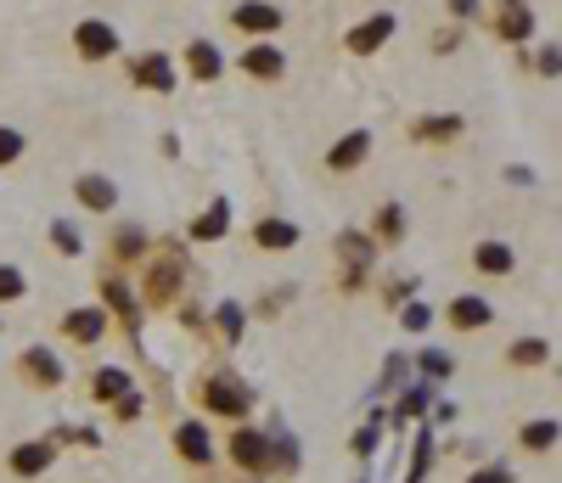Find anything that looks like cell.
<instances>
[{
	"mask_svg": "<svg viewBox=\"0 0 562 483\" xmlns=\"http://www.w3.org/2000/svg\"><path fill=\"white\" fill-rule=\"evenodd\" d=\"M225 456L237 461L248 478H264V472H271V438H264L259 428H248V422H237L230 438H225Z\"/></svg>",
	"mask_w": 562,
	"mask_h": 483,
	"instance_id": "1",
	"label": "cell"
},
{
	"mask_svg": "<svg viewBox=\"0 0 562 483\" xmlns=\"http://www.w3.org/2000/svg\"><path fill=\"white\" fill-rule=\"evenodd\" d=\"M141 287H147V304H175V293H180V247H170L163 259H152L147 265V276H141Z\"/></svg>",
	"mask_w": 562,
	"mask_h": 483,
	"instance_id": "2",
	"label": "cell"
},
{
	"mask_svg": "<svg viewBox=\"0 0 562 483\" xmlns=\"http://www.w3.org/2000/svg\"><path fill=\"white\" fill-rule=\"evenodd\" d=\"M197 399H203L209 410H220V416H230V422H242V416H248V389H242V382H230V377H209L203 382V389H197Z\"/></svg>",
	"mask_w": 562,
	"mask_h": 483,
	"instance_id": "3",
	"label": "cell"
},
{
	"mask_svg": "<svg viewBox=\"0 0 562 483\" xmlns=\"http://www.w3.org/2000/svg\"><path fill=\"white\" fill-rule=\"evenodd\" d=\"M129 85L136 90H175V62L163 51H147V56L129 62Z\"/></svg>",
	"mask_w": 562,
	"mask_h": 483,
	"instance_id": "4",
	"label": "cell"
},
{
	"mask_svg": "<svg viewBox=\"0 0 562 483\" xmlns=\"http://www.w3.org/2000/svg\"><path fill=\"white\" fill-rule=\"evenodd\" d=\"M287 17L282 7H271V0H242L237 12H230V28H242V35H276Z\"/></svg>",
	"mask_w": 562,
	"mask_h": 483,
	"instance_id": "5",
	"label": "cell"
},
{
	"mask_svg": "<svg viewBox=\"0 0 562 483\" xmlns=\"http://www.w3.org/2000/svg\"><path fill=\"white\" fill-rule=\"evenodd\" d=\"M74 51L85 56V62H108L113 51H118V35L102 23V17H90V23H79L74 28Z\"/></svg>",
	"mask_w": 562,
	"mask_h": 483,
	"instance_id": "6",
	"label": "cell"
},
{
	"mask_svg": "<svg viewBox=\"0 0 562 483\" xmlns=\"http://www.w3.org/2000/svg\"><path fill=\"white\" fill-rule=\"evenodd\" d=\"M17 377L28 382V389H57L62 366H57L51 348H23V354H17Z\"/></svg>",
	"mask_w": 562,
	"mask_h": 483,
	"instance_id": "7",
	"label": "cell"
},
{
	"mask_svg": "<svg viewBox=\"0 0 562 483\" xmlns=\"http://www.w3.org/2000/svg\"><path fill=\"white\" fill-rule=\"evenodd\" d=\"M51 461H57V449L46 438H28V444H17L12 456H7L12 478H40V472H51Z\"/></svg>",
	"mask_w": 562,
	"mask_h": 483,
	"instance_id": "8",
	"label": "cell"
},
{
	"mask_svg": "<svg viewBox=\"0 0 562 483\" xmlns=\"http://www.w3.org/2000/svg\"><path fill=\"white\" fill-rule=\"evenodd\" d=\"M388 35H394V12H377V17H366V23H354L349 35H344V46H349L354 56H372Z\"/></svg>",
	"mask_w": 562,
	"mask_h": 483,
	"instance_id": "9",
	"label": "cell"
},
{
	"mask_svg": "<svg viewBox=\"0 0 562 483\" xmlns=\"http://www.w3.org/2000/svg\"><path fill=\"white\" fill-rule=\"evenodd\" d=\"M237 68H242L248 79H282V74H287V56H282L276 46L259 40V46H248V51L237 56Z\"/></svg>",
	"mask_w": 562,
	"mask_h": 483,
	"instance_id": "10",
	"label": "cell"
},
{
	"mask_svg": "<svg viewBox=\"0 0 562 483\" xmlns=\"http://www.w3.org/2000/svg\"><path fill=\"white\" fill-rule=\"evenodd\" d=\"M74 198H79V208H90V214H113L118 186H113L108 175H79V180H74Z\"/></svg>",
	"mask_w": 562,
	"mask_h": 483,
	"instance_id": "11",
	"label": "cell"
},
{
	"mask_svg": "<svg viewBox=\"0 0 562 483\" xmlns=\"http://www.w3.org/2000/svg\"><path fill=\"white\" fill-rule=\"evenodd\" d=\"M445 320H450V332H484L489 320H495V309L484 304V298H450V309H445Z\"/></svg>",
	"mask_w": 562,
	"mask_h": 483,
	"instance_id": "12",
	"label": "cell"
},
{
	"mask_svg": "<svg viewBox=\"0 0 562 483\" xmlns=\"http://www.w3.org/2000/svg\"><path fill=\"white\" fill-rule=\"evenodd\" d=\"M366 152H372V136H366V130H349L333 152H326V169H333V175H349V169L366 164Z\"/></svg>",
	"mask_w": 562,
	"mask_h": 483,
	"instance_id": "13",
	"label": "cell"
},
{
	"mask_svg": "<svg viewBox=\"0 0 562 483\" xmlns=\"http://www.w3.org/2000/svg\"><path fill=\"white\" fill-rule=\"evenodd\" d=\"M102 332H108L102 309H68V315H62V338H68V343H102Z\"/></svg>",
	"mask_w": 562,
	"mask_h": 483,
	"instance_id": "14",
	"label": "cell"
},
{
	"mask_svg": "<svg viewBox=\"0 0 562 483\" xmlns=\"http://www.w3.org/2000/svg\"><path fill=\"white\" fill-rule=\"evenodd\" d=\"M175 449H180L191 467H209V461H214V444H209V428H203V422H180V428H175Z\"/></svg>",
	"mask_w": 562,
	"mask_h": 483,
	"instance_id": "15",
	"label": "cell"
},
{
	"mask_svg": "<svg viewBox=\"0 0 562 483\" xmlns=\"http://www.w3.org/2000/svg\"><path fill=\"white\" fill-rule=\"evenodd\" d=\"M253 247H264V253L299 247V225H287V219H259V225H253Z\"/></svg>",
	"mask_w": 562,
	"mask_h": 483,
	"instance_id": "16",
	"label": "cell"
},
{
	"mask_svg": "<svg viewBox=\"0 0 562 483\" xmlns=\"http://www.w3.org/2000/svg\"><path fill=\"white\" fill-rule=\"evenodd\" d=\"M186 74L209 85V79H220V74H225V56H220L209 40H191V46H186Z\"/></svg>",
	"mask_w": 562,
	"mask_h": 483,
	"instance_id": "17",
	"label": "cell"
},
{
	"mask_svg": "<svg viewBox=\"0 0 562 483\" xmlns=\"http://www.w3.org/2000/svg\"><path fill=\"white\" fill-rule=\"evenodd\" d=\"M495 35L501 40H528L535 35V17H528L523 0H501V17H495Z\"/></svg>",
	"mask_w": 562,
	"mask_h": 483,
	"instance_id": "18",
	"label": "cell"
},
{
	"mask_svg": "<svg viewBox=\"0 0 562 483\" xmlns=\"http://www.w3.org/2000/svg\"><path fill=\"white\" fill-rule=\"evenodd\" d=\"M102 298H108V304L124 315V332L136 338V332H141V309H136V298H129V287H124L118 276H108V281H102Z\"/></svg>",
	"mask_w": 562,
	"mask_h": 483,
	"instance_id": "19",
	"label": "cell"
},
{
	"mask_svg": "<svg viewBox=\"0 0 562 483\" xmlns=\"http://www.w3.org/2000/svg\"><path fill=\"white\" fill-rule=\"evenodd\" d=\"M473 265H478V276H507L517 259H512L507 242H478V247H473Z\"/></svg>",
	"mask_w": 562,
	"mask_h": 483,
	"instance_id": "20",
	"label": "cell"
},
{
	"mask_svg": "<svg viewBox=\"0 0 562 483\" xmlns=\"http://www.w3.org/2000/svg\"><path fill=\"white\" fill-rule=\"evenodd\" d=\"M118 394H129V377H124L118 366H102V371L90 377V399H96V405H113Z\"/></svg>",
	"mask_w": 562,
	"mask_h": 483,
	"instance_id": "21",
	"label": "cell"
},
{
	"mask_svg": "<svg viewBox=\"0 0 562 483\" xmlns=\"http://www.w3.org/2000/svg\"><path fill=\"white\" fill-rule=\"evenodd\" d=\"M372 247H377V242H372L366 231H344V237H338V253H344L349 270H366V265H372Z\"/></svg>",
	"mask_w": 562,
	"mask_h": 483,
	"instance_id": "22",
	"label": "cell"
},
{
	"mask_svg": "<svg viewBox=\"0 0 562 483\" xmlns=\"http://www.w3.org/2000/svg\"><path fill=\"white\" fill-rule=\"evenodd\" d=\"M225 231H230V203L220 198V203H214L203 219L191 225V242H214V237H225Z\"/></svg>",
	"mask_w": 562,
	"mask_h": 483,
	"instance_id": "23",
	"label": "cell"
},
{
	"mask_svg": "<svg viewBox=\"0 0 562 483\" xmlns=\"http://www.w3.org/2000/svg\"><path fill=\"white\" fill-rule=\"evenodd\" d=\"M141 253H147V231H141V225H118V231H113V259L129 265V259H141Z\"/></svg>",
	"mask_w": 562,
	"mask_h": 483,
	"instance_id": "24",
	"label": "cell"
},
{
	"mask_svg": "<svg viewBox=\"0 0 562 483\" xmlns=\"http://www.w3.org/2000/svg\"><path fill=\"white\" fill-rule=\"evenodd\" d=\"M546 360H551V343H540V338H523V343H512V348H507V366H517V371L546 366Z\"/></svg>",
	"mask_w": 562,
	"mask_h": 483,
	"instance_id": "25",
	"label": "cell"
},
{
	"mask_svg": "<svg viewBox=\"0 0 562 483\" xmlns=\"http://www.w3.org/2000/svg\"><path fill=\"white\" fill-rule=\"evenodd\" d=\"M411 136H416V141H455V136H461V118H416Z\"/></svg>",
	"mask_w": 562,
	"mask_h": 483,
	"instance_id": "26",
	"label": "cell"
},
{
	"mask_svg": "<svg viewBox=\"0 0 562 483\" xmlns=\"http://www.w3.org/2000/svg\"><path fill=\"white\" fill-rule=\"evenodd\" d=\"M400 237H405V208H400V203H383L377 237H372V242H400Z\"/></svg>",
	"mask_w": 562,
	"mask_h": 483,
	"instance_id": "27",
	"label": "cell"
},
{
	"mask_svg": "<svg viewBox=\"0 0 562 483\" xmlns=\"http://www.w3.org/2000/svg\"><path fill=\"white\" fill-rule=\"evenodd\" d=\"M557 444V422H528L523 428V449H551Z\"/></svg>",
	"mask_w": 562,
	"mask_h": 483,
	"instance_id": "28",
	"label": "cell"
},
{
	"mask_svg": "<svg viewBox=\"0 0 562 483\" xmlns=\"http://www.w3.org/2000/svg\"><path fill=\"white\" fill-rule=\"evenodd\" d=\"M28 293L23 287V270H12V265H0V304H17Z\"/></svg>",
	"mask_w": 562,
	"mask_h": 483,
	"instance_id": "29",
	"label": "cell"
},
{
	"mask_svg": "<svg viewBox=\"0 0 562 483\" xmlns=\"http://www.w3.org/2000/svg\"><path fill=\"white\" fill-rule=\"evenodd\" d=\"M17 157H23V136L17 130H0V169H12Z\"/></svg>",
	"mask_w": 562,
	"mask_h": 483,
	"instance_id": "30",
	"label": "cell"
},
{
	"mask_svg": "<svg viewBox=\"0 0 562 483\" xmlns=\"http://www.w3.org/2000/svg\"><path fill=\"white\" fill-rule=\"evenodd\" d=\"M237 327H242V309H237V304H225V309H220V332H225V343H237V338H242Z\"/></svg>",
	"mask_w": 562,
	"mask_h": 483,
	"instance_id": "31",
	"label": "cell"
},
{
	"mask_svg": "<svg viewBox=\"0 0 562 483\" xmlns=\"http://www.w3.org/2000/svg\"><path fill=\"white\" fill-rule=\"evenodd\" d=\"M51 242H57V253H79V237H74V225H51Z\"/></svg>",
	"mask_w": 562,
	"mask_h": 483,
	"instance_id": "32",
	"label": "cell"
},
{
	"mask_svg": "<svg viewBox=\"0 0 562 483\" xmlns=\"http://www.w3.org/2000/svg\"><path fill=\"white\" fill-rule=\"evenodd\" d=\"M113 405H118V422H136V416H141V399H136V394H118Z\"/></svg>",
	"mask_w": 562,
	"mask_h": 483,
	"instance_id": "33",
	"label": "cell"
},
{
	"mask_svg": "<svg viewBox=\"0 0 562 483\" xmlns=\"http://www.w3.org/2000/svg\"><path fill=\"white\" fill-rule=\"evenodd\" d=\"M467 483H512V472H507V467H495V472H489V467H484V472H473V478H467Z\"/></svg>",
	"mask_w": 562,
	"mask_h": 483,
	"instance_id": "34",
	"label": "cell"
},
{
	"mask_svg": "<svg viewBox=\"0 0 562 483\" xmlns=\"http://www.w3.org/2000/svg\"><path fill=\"white\" fill-rule=\"evenodd\" d=\"M450 12H455V17H473V12H478V0H450Z\"/></svg>",
	"mask_w": 562,
	"mask_h": 483,
	"instance_id": "35",
	"label": "cell"
}]
</instances>
